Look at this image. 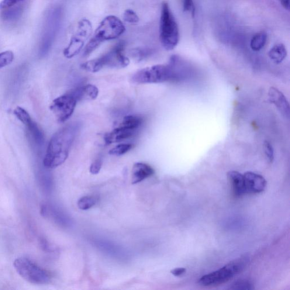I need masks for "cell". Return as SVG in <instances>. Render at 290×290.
Segmentation results:
<instances>
[{"label":"cell","mask_w":290,"mask_h":290,"mask_svg":"<svg viewBox=\"0 0 290 290\" xmlns=\"http://www.w3.org/2000/svg\"><path fill=\"white\" fill-rule=\"evenodd\" d=\"M79 129V124L72 123L62 127L54 134L48 144L44 158L45 167L55 168L66 161Z\"/></svg>","instance_id":"6da1fadb"},{"label":"cell","mask_w":290,"mask_h":290,"mask_svg":"<svg viewBox=\"0 0 290 290\" xmlns=\"http://www.w3.org/2000/svg\"><path fill=\"white\" fill-rule=\"evenodd\" d=\"M126 32L124 23L118 17L109 16L99 23L93 36L84 48L83 56H89L105 41L116 39Z\"/></svg>","instance_id":"7a4b0ae2"},{"label":"cell","mask_w":290,"mask_h":290,"mask_svg":"<svg viewBox=\"0 0 290 290\" xmlns=\"http://www.w3.org/2000/svg\"><path fill=\"white\" fill-rule=\"evenodd\" d=\"M160 40L167 51L173 50L180 40L178 25L167 2L162 3L160 19Z\"/></svg>","instance_id":"3957f363"},{"label":"cell","mask_w":290,"mask_h":290,"mask_svg":"<svg viewBox=\"0 0 290 290\" xmlns=\"http://www.w3.org/2000/svg\"><path fill=\"white\" fill-rule=\"evenodd\" d=\"M247 264V258H237L222 268L202 276L199 279V284L203 286H215L224 284L239 274Z\"/></svg>","instance_id":"277c9868"},{"label":"cell","mask_w":290,"mask_h":290,"mask_svg":"<svg viewBox=\"0 0 290 290\" xmlns=\"http://www.w3.org/2000/svg\"><path fill=\"white\" fill-rule=\"evenodd\" d=\"M13 265L20 277L31 284L44 285L51 281L50 272L39 267L28 258H17Z\"/></svg>","instance_id":"5b68a950"},{"label":"cell","mask_w":290,"mask_h":290,"mask_svg":"<svg viewBox=\"0 0 290 290\" xmlns=\"http://www.w3.org/2000/svg\"><path fill=\"white\" fill-rule=\"evenodd\" d=\"M174 72L170 64L145 68L133 75L132 80L137 84H160L172 80Z\"/></svg>","instance_id":"8992f818"},{"label":"cell","mask_w":290,"mask_h":290,"mask_svg":"<svg viewBox=\"0 0 290 290\" xmlns=\"http://www.w3.org/2000/svg\"><path fill=\"white\" fill-rule=\"evenodd\" d=\"M63 11L60 7H55L48 13L41 37L40 54L45 56L48 53L56 38L62 20Z\"/></svg>","instance_id":"52a82bcc"},{"label":"cell","mask_w":290,"mask_h":290,"mask_svg":"<svg viewBox=\"0 0 290 290\" xmlns=\"http://www.w3.org/2000/svg\"><path fill=\"white\" fill-rule=\"evenodd\" d=\"M92 34V24L89 20L83 18L78 23L73 35L71 38L68 46L65 48L63 54L67 58H73L80 53L85 44Z\"/></svg>","instance_id":"ba28073f"},{"label":"cell","mask_w":290,"mask_h":290,"mask_svg":"<svg viewBox=\"0 0 290 290\" xmlns=\"http://www.w3.org/2000/svg\"><path fill=\"white\" fill-rule=\"evenodd\" d=\"M77 102L70 93H67L55 99L50 106V109L57 122L63 123L70 119L73 113Z\"/></svg>","instance_id":"9c48e42d"},{"label":"cell","mask_w":290,"mask_h":290,"mask_svg":"<svg viewBox=\"0 0 290 290\" xmlns=\"http://www.w3.org/2000/svg\"><path fill=\"white\" fill-rule=\"evenodd\" d=\"M126 43L121 41L116 44L108 53L98 58L100 64L102 68L109 67L121 69L127 66L130 61L125 54Z\"/></svg>","instance_id":"30bf717a"},{"label":"cell","mask_w":290,"mask_h":290,"mask_svg":"<svg viewBox=\"0 0 290 290\" xmlns=\"http://www.w3.org/2000/svg\"><path fill=\"white\" fill-rule=\"evenodd\" d=\"M243 175L246 194H256L264 191L267 182L262 176L253 172H247Z\"/></svg>","instance_id":"8fae6325"},{"label":"cell","mask_w":290,"mask_h":290,"mask_svg":"<svg viewBox=\"0 0 290 290\" xmlns=\"http://www.w3.org/2000/svg\"><path fill=\"white\" fill-rule=\"evenodd\" d=\"M269 101L274 104L279 111L286 119L290 118V105L287 98L277 88L272 87L269 89Z\"/></svg>","instance_id":"7c38bea8"},{"label":"cell","mask_w":290,"mask_h":290,"mask_svg":"<svg viewBox=\"0 0 290 290\" xmlns=\"http://www.w3.org/2000/svg\"><path fill=\"white\" fill-rule=\"evenodd\" d=\"M70 94L77 102L93 101L97 98L99 90L95 85L88 84L75 89L73 91H72Z\"/></svg>","instance_id":"4fadbf2b"},{"label":"cell","mask_w":290,"mask_h":290,"mask_svg":"<svg viewBox=\"0 0 290 290\" xmlns=\"http://www.w3.org/2000/svg\"><path fill=\"white\" fill-rule=\"evenodd\" d=\"M228 178L230 181L233 195L236 198L246 194V185L244 175L236 171H231L228 172Z\"/></svg>","instance_id":"5bb4252c"},{"label":"cell","mask_w":290,"mask_h":290,"mask_svg":"<svg viewBox=\"0 0 290 290\" xmlns=\"http://www.w3.org/2000/svg\"><path fill=\"white\" fill-rule=\"evenodd\" d=\"M154 170L150 165L144 163H136L132 170V183L136 184L154 174Z\"/></svg>","instance_id":"9a60e30c"},{"label":"cell","mask_w":290,"mask_h":290,"mask_svg":"<svg viewBox=\"0 0 290 290\" xmlns=\"http://www.w3.org/2000/svg\"><path fill=\"white\" fill-rule=\"evenodd\" d=\"M133 133V130L125 129L124 127H118L111 132L105 134V142L106 145L120 143L121 141L132 137Z\"/></svg>","instance_id":"2e32d148"},{"label":"cell","mask_w":290,"mask_h":290,"mask_svg":"<svg viewBox=\"0 0 290 290\" xmlns=\"http://www.w3.org/2000/svg\"><path fill=\"white\" fill-rule=\"evenodd\" d=\"M287 54V50L285 45L282 43L274 45L268 53L269 58L277 64L281 63L285 59Z\"/></svg>","instance_id":"e0dca14e"},{"label":"cell","mask_w":290,"mask_h":290,"mask_svg":"<svg viewBox=\"0 0 290 290\" xmlns=\"http://www.w3.org/2000/svg\"><path fill=\"white\" fill-rule=\"evenodd\" d=\"M17 5L3 10L1 15V18L4 21L8 22H15L22 16L23 12V7L21 5Z\"/></svg>","instance_id":"ac0fdd59"},{"label":"cell","mask_w":290,"mask_h":290,"mask_svg":"<svg viewBox=\"0 0 290 290\" xmlns=\"http://www.w3.org/2000/svg\"><path fill=\"white\" fill-rule=\"evenodd\" d=\"M143 120L139 116L128 115L124 117L119 127L124 128L135 130L142 124Z\"/></svg>","instance_id":"d6986e66"},{"label":"cell","mask_w":290,"mask_h":290,"mask_svg":"<svg viewBox=\"0 0 290 290\" xmlns=\"http://www.w3.org/2000/svg\"><path fill=\"white\" fill-rule=\"evenodd\" d=\"M267 34L264 32L257 33L252 38L250 46L254 51H259L265 46L267 41Z\"/></svg>","instance_id":"ffe728a7"},{"label":"cell","mask_w":290,"mask_h":290,"mask_svg":"<svg viewBox=\"0 0 290 290\" xmlns=\"http://www.w3.org/2000/svg\"><path fill=\"white\" fill-rule=\"evenodd\" d=\"M96 203V199L92 196H85L78 200L77 205L79 209L87 210L94 206Z\"/></svg>","instance_id":"44dd1931"},{"label":"cell","mask_w":290,"mask_h":290,"mask_svg":"<svg viewBox=\"0 0 290 290\" xmlns=\"http://www.w3.org/2000/svg\"><path fill=\"white\" fill-rule=\"evenodd\" d=\"M133 147L132 144H119L109 151V154L115 156H121L128 152Z\"/></svg>","instance_id":"7402d4cb"},{"label":"cell","mask_w":290,"mask_h":290,"mask_svg":"<svg viewBox=\"0 0 290 290\" xmlns=\"http://www.w3.org/2000/svg\"><path fill=\"white\" fill-rule=\"evenodd\" d=\"M13 113L17 118H18L25 126L27 125V124H28L32 121L29 113L27 112L25 109L19 108V107H18V108H17L14 110Z\"/></svg>","instance_id":"603a6c76"},{"label":"cell","mask_w":290,"mask_h":290,"mask_svg":"<svg viewBox=\"0 0 290 290\" xmlns=\"http://www.w3.org/2000/svg\"><path fill=\"white\" fill-rule=\"evenodd\" d=\"M98 246L102 249L103 251H105L107 253L109 254L114 255L115 256H117V255H119L120 248L115 246V244H112L110 243L103 242V241H100L98 243Z\"/></svg>","instance_id":"cb8c5ba5"},{"label":"cell","mask_w":290,"mask_h":290,"mask_svg":"<svg viewBox=\"0 0 290 290\" xmlns=\"http://www.w3.org/2000/svg\"><path fill=\"white\" fill-rule=\"evenodd\" d=\"M13 60L14 54L12 51H5L0 54V69L11 64Z\"/></svg>","instance_id":"d4e9b609"},{"label":"cell","mask_w":290,"mask_h":290,"mask_svg":"<svg viewBox=\"0 0 290 290\" xmlns=\"http://www.w3.org/2000/svg\"><path fill=\"white\" fill-rule=\"evenodd\" d=\"M123 19L125 22L130 24H136L139 22V17L132 9H127L123 14Z\"/></svg>","instance_id":"484cf974"},{"label":"cell","mask_w":290,"mask_h":290,"mask_svg":"<svg viewBox=\"0 0 290 290\" xmlns=\"http://www.w3.org/2000/svg\"><path fill=\"white\" fill-rule=\"evenodd\" d=\"M231 289L233 290H252L253 289V285H252L251 282L247 280L237 281L233 283V285H231Z\"/></svg>","instance_id":"4316f807"},{"label":"cell","mask_w":290,"mask_h":290,"mask_svg":"<svg viewBox=\"0 0 290 290\" xmlns=\"http://www.w3.org/2000/svg\"><path fill=\"white\" fill-rule=\"evenodd\" d=\"M264 149L266 156H267L268 160L269 162H272L274 160V150L272 146V145L268 142V141H265L264 144Z\"/></svg>","instance_id":"83f0119b"},{"label":"cell","mask_w":290,"mask_h":290,"mask_svg":"<svg viewBox=\"0 0 290 290\" xmlns=\"http://www.w3.org/2000/svg\"><path fill=\"white\" fill-rule=\"evenodd\" d=\"M183 9L185 12L191 13L192 17L195 16V5L193 0H184L183 2Z\"/></svg>","instance_id":"f1b7e54d"},{"label":"cell","mask_w":290,"mask_h":290,"mask_svg":"<svg viewBox=\"0 0 290 290\" xmlns=\"http://www.w3.org/2000/svg\"><path fill=\"white\" fill-rule=\"evenodd\" d=\"M102 167V160L101 158H98L95 160L90 167V172L93 175H96L101 171Z\"/></svg>","instance_id":"f546056e"},{"label":"cell","mask_w":290,"mask_h":290,"mask_svg":"<svg viewBox=\"0 0 290 290\" xmlns=\"http://www.w3.org/2000/svg\"><path fill=\"white\" fill-rule=\"evenodd\" d=\"M131 56L137 61L143 60L148 54V51L140 49H134L130 53Z\"/></svg>","instance_id":"4dcf8cb0"},{"label":"cell","mask_w":290,"mask_h":290,"mask_svg":"<svg viewBox=\"0 0 290 290\" xmlns=\"http://www.w3.org/2000/svg\"><path fill=\"white\" fill-rule=\"evenodd\" d=\"M25 0H2L0 2V9L4 10L10 8Z\"/></svg>","instance_id":"1f68e13d"},{"label":"cell","mask_w":290,"mask_h":290,"mask_svg":"<svg viewBox=\"0 0 290 290\" xmlns=\"http://www.w3.org/2000/svg\"><path fill=\"white\" fill-rule=\"evenodd\" d=\"M186 272L185 268H179L173 269L171 271V274H173L175 277H178L182 274H184Z\"/></svg>","instance_id":"d6a6232c"},{"label":"cell","mask_w":290,"mask_h":290,"mask_svg":"<svg viewBox=\"0 0 290 290\" xmlns=\"http://www.w3.org/2000/svg\"><path fill=\"white\" fill-rule=\"evenodd\" d=\"M284 9L287 10H290V0H279Z\"/></svg>","instance_id":"836d02e7"}]
</instances>
